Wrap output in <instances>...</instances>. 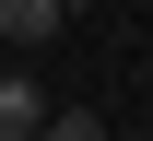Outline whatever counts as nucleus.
Here are the masks:
<instances>
[{
  "instance_id": "1",
  "label": "nucleus",
  "mask_w": 153,
  "mask_h": 141,
  "mask_svg": "<svg viewBox=\"0 0 153 141\" xmlns=\"http://www.w3.org/2000/svg\"><path fill=\"white\" fill-rule=\"evenodd\" d=\"M71 0H0V47H47Z\"/></svg>"
},
{
  "instance_id": "2",
  "label": "nucleus",
  "mask_w": 153,
  "mask_h": 141,
  "mask_svg": "<svg viewBox=\"0 0 153 141\" xmlns=\"http://www.w3.org/2000/svg\"><path fill=\"white\" fill-rule=\"evenodd\" d=\"M47 129V94H36V82H12V71H0V141H36Z\"/></svg>"
},
{
  "instance_id": "3",
  "label": "nucleus",
  "mask_w": 153,
  "mask_h": 141,
  "mask_svg": "<svg viewBox=\"0 0 153 141\" xmlns=\"http://www.w3.org/2000/svg\"><path fill=\"white\" fill-rule=\"evenodd\" d=\"M36 141H106V118H94V106H47V129Z\"/></svg>"
}]
</instances>
